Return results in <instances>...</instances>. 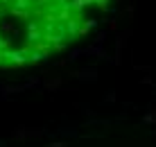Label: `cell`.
Listing matches in <instances>:
<instances>
[{
  "mask_svg": "<svg viewBox=\"0 0 156 147\" xmlns=\"http://www.w3.org/2000/svg\"><path fill=\"white\" fill-rule=\"evenodd\" d=\"M109 0H0V68H23L90 30Z\"/></svg>",
  "mask_w": 156,
  "mask_h": 147,
  "instance_id": "cell-1",
  "label": "cell"
}]
</instances>
